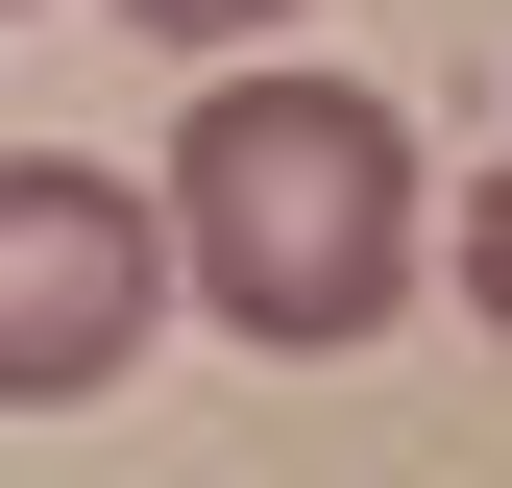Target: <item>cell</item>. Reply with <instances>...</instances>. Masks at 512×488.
<instances>
[{
	"label": "cell",
	"mask_w": 512,
	"mask_h": 488,
	"mask_svg": "<svg viewBox=\"0 0 512 488\" xmlns=\"http://www.w3.org/2000/svg\"><path fill=\"white\" fill-rule=\"evenodd\" d=\"M147 196H171V220H147V244H171V293H196L220 342L342 366V342H391V318H415V122L366 98V74L220 49Z\"/></svg>",
	"instance_id": "6da1fadb"
},
{
	"label": "cell",
	"mask_w": 512,
	"mask_h": 488,
	"mask_svg": "<svg viewBox=\"0 0 512 488\" xmlns=\"http://www.w3.org/2000/svg\"><path fill=\"white\" fill-rule=\"evenodd\" d=\"M171 318V244H147V171H74V147H0V415H74L122 391Z\"/></svg>",
	"instance_id": "7a4b0ae2"
},
{
	"label": "cell",
	"mask_w": 512,
	"mask_h": 488,
	"mask_svg": "<svg viewBox=\"0 0 512 488\" xmlns=\"http://www.w3.org/2000/svg\"><path fill=\"white\" fill-rule=\"evenodd\" d=\"M122 25H147L171 74H220V49H293V0H122Z\"/></svg>",
	"instance_id": "3957f363"
},
{
	"label": "cell",
	"mask_w": 512,
	"mask_h": 488,
	"mask_svg": "<svg viewBox=\"0 0 512 488\" xmlns=\"http://www.w3.org/2000/svg\"><path fill=\"white\" fill-rule=\"evenodd\" d=\"M439 244H464V318L512 342V171H464V220H439Z\"/></svg>",
	"instance_id": "277c9868"
}]
</instances>
